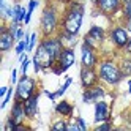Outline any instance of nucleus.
<instances>
[{"label":"nucleus","mask_w":131,"mask_h":131,"mask_svg":"<svg viewBox=\"0 0 131 131\" xmlns=\"http://www.w3.org/2000/svg\"><path fill=\"white\" fill-rule=\"evenodd\" d=\"M84 14H85V3L78 2V0H71L70 3L65 5L62 11L60 30L79 36L82 22H84Z\"/></svg>","instance_id":"obj_1"},{"label":"nucleus","mask_w":131,"mask_h":131,"mask_svg":"<svg viewBox=\"0 0 131 131\" xmlns=\"http://www.w3.org/2000/svg\"><path fill=\"white\" fill-rule=\"evenodd\" d=\"M96 70L100 74V81L109 89H115L125 81V76L120 70L118 60H115L114 57H101Z\"/></svg>","instance_id":"obj_2"},{"label":"nucleus","mask_w":131,"mask_h":131,"mask_svg":"<svg viewBox=\"0 0 131 131\" xmlns=\"http://www.w3.org/2000/svg\"><path fill=\"white\" fill-rule=\"evenodd\" d=\"M60 22H62V11L57 8V5L48 2L40 16V32L41 36H51V35H57L60 30Z\"/></svg>","instance_id":"obj_3"},{"label":"nucleus","mask_w":131,"mask_h":131,"mask_svg":"<svg viewBox=\"0 0 131 131\" xmlns=\"http://www.w3.org/2000/svg\"><path fill=\"white\" fill-rule=\"evenodd\" d=\"M38 90H40V87H38V82H36L35 78H30L29 74H21L19 81L16 84V89H14V100L25 101Z\"/></svg>","instance_id":"obj_4"},{"label":"nucleus","mask_w":131,"mask_h":131,"mask_svg":"<svg viewBox=\"0 0 131 131\" xmlns=\"http://www.w3.org/2000/svg\"><path fill=\"white\" fill-rule=\"evenodd\" d=\"M129 38H131V35L128 33L126 27L123 24H114L107 30V40H109V43L112 44V48L115 51L123 52V49L126 48Z\"/></svg>","instance_id":"obj_5"},{"label":"nucleus","mask_w":131,"mask_h":131,"mask_svg":"<svg viewBox=\"0 0 131 131\" xmlns=\"http://www.w3.org/2000/svg\"><path fill=\"white\" fill-rule=\"evenodd\" d=\"M106 40H107V30L104 29V27L96 25V24L90 25L89 32L82 36V43L92 46L93 49H96L100 52L103 51V46H104Z\"/></svg>","instance_id":"obj_6"},{"label":"nucleus","mask_w":131,"mask_h":131,"mask_svg":"<svg viewBox=\"0 0 131 131\" xmlns=\"http://www.w3.org/2000/svg\"><path fill=\"white\" fill-rule=\"evenodd\" d=\"M107 95H109V90L106 89V85L103 82H100L93 87L82 90V103H85V104H95L96 101L104 100Z\"/></svg>","instance_id":"obj_7"},{"label":"nucleus","mask_w":131,"mask_h":131,"mask_svg":"<svg viewBox=\"0 0 131 131\" xmlns=\"http://www.w3.org/2000/svg\"><path fill=\"white\" fill-rule=\"evenodd\" d=\"M100 60H101L100 51L93 49L92 46H89L85 43H81V67L96 68L98 63H100Z\"/></svg>","instance_id":"obj_8"},{"label":"nucleus","mask_w":131,"mask_h":131,"mask_svg":"<svg viewBox=\"0 0 131 131\" xmlns=\"http://www.w3.org/2000/svg\"><path fill=\"white\" fill-rule=\"evenodd\" d=\"M122 5H123V0H98L93 8H96L101 16L114 17L117 13H122Z\"/></svg>","instance_id":"obj_9"},{"label":"nucleus","mask_w":131,"mask_h":131,"mask_svg":"<svg viewBox=\"0 0 131 131\" xmlns=\"http://www.w3.org/2000/svg\"><path fill=\"white\" fill-rule=\"evenodd\" d=\"M93 109H95V114H93V123L98 125L101 122H106V120H112V104L104 100H100L93 104Z\"/></svg>","instance_id":"obj_10"},{"label":"nucleus","mask_w":131,"mask_h":131,"mask_svg":"<svg viewBox=\"0 0 131 131\" xmlns=\"http://www.w3.org/2000/svg\"><path fill=\"white\" fill-rule=\"evenodd\" d=\"M79 81H81V87L84 89H89L100 84V74L96 68H85V67H81L79 70Z\"/></svg>","instance_id":"obj_11"},{"label":"nucleus","mask_w":131,"mask_h":131,"mask_svg":"<svg viewBox=\"0 0 131 131\" xmlns=\"http://www.w3.org/2000/svg\"><path fill=\"white\" fill-rule=\"evenodd\" d=\"M40 43H43V46H44V48L49 51V54L52 55V59L57 62L59 55L62 54V51H63V48H65L63 43H62V40L59 38L57 35H51V36H41Z\"/></svg>","instance_id":"obj_12"},{"label":"nucleus","mask_w":131,"mask_h":131,"mask_svg":"<svg viewBox=\"0 0 131 131\" xmlns=\"http://www.w3.org/2000/svg\"><path fill=\"white\" fill-rule=\"evenodd\" d=\"M32 57L40 62V65L43 67V71H51L52 65L55 63V60L52 59V55L49 54V51L43 46V43H38V46H36V49L33 51Z\"/></svg>","instance_id":"obj_13"},{"label":"nucleus","mask_w":131,"mask_h":131,"mask_svg":"<svg viewBox=\"0 0 131 131\" xmlns=\"http://www.w3.org/2000/svg\"><path fill=\"white\" fill-rule=\"evenodd\" d=\"M16 36L11 33V30L8 29L6 25V21H3L2 24V30H0V52L2 54H6L10 52L14 46H16Z\"/></svg>","instance_id":"obj_14"},{"label":"nucleus","mask_w":131,"mask_h":131,"mask_svg":"<svg viewBox=\"0 0 131 131\" xmlns=\"http://www.w3.org/2000/svg\"><path fill=\"white\" fill-rule=\"evenodd\" d=\"M43 90L40 89L38 92H35L32 96H29L24 101V109H25V115L27 120H35V117L40 112V96H41Z\"/></svg>","instance_id":"obj_15"},{"label":"nucleus","mask_w":131,"mask_h":131,"mask_svg":"<svg viewBox=\"0 0 131 131\" xmlns=\"http://www.w3.org/2000/svg\"><path fill=\"white\" fill-rule=\"evenodd\" d=\"M57 63L62 67V70L67 73L74 63H76V52H74V48H68V46H65L62 54L59 55L57 59Z\"/></svg>","instance_id":"obj_16"},{"label":"nucleus","mask_w":131,"mask_h":131,"mask_svg":"<svg viewBox=\"0 0 131 131\" xmlns=\"http://www.w3.org/2000/svg\"><path fill=\"white\" fill-rule=\"evenodd\" d=\"M8 117H10L13 122H16L17 126L25 123L27 115H25V109H24V101L13 100V106H11V111H10V115Z\"/></svg>","instance_id":"obj_17"},{"label":"nucleus","mask_w":131,"mask_h":131,"mask_svg":"<svg viewBox=\"0 0 131 131\" xmlns=\"http://www.w3.org/2000/svg\"><path fill=\"white\" fill-rule=\"evenodd\" d=\"M54 112L60 117H65V118H73V114H74V104L70 103L68 100H60L59 103L54 104Z\"/></svg>","instance_id":"obj_18"},{"label":"nucleus","mask_w":131,"mask_h":131,"mask_svg":"<svg viewBox=\"0 0 131 131\" xmlns=\"http://www.w3.org/2000/svg\"><path fill=\"white\" fill-rule=\"evenodd\" d=\"M57 36L62 40L63 46H68V48H76V44L79 43V36L78 35H71V33H67L63 30H59Z\"/></svg>","instance_id":"obj_19"},{"label":"nucleus","mask_w":131,"mask_h":131,"mask_svg":"<svg viewBox=\"0 0 131 131\" xmlns=\"http://www.w3.org/2000/svg\"><path fill=\"white\" fill-rule=\"evenodd\" d=\"M14 14V3H8L6 0L0 2V16L2 21H11Z\"/></svg>","instance_id":"obj_20"},{"label":"nucleus","mask_w":131,"mask_h":131,"mask_svg":"<svg viewBox=\"0 0 131 131\" xmlns=\"http://www.w3.org/2000/svg\"><path fill=\"white\" fill-rule=\"evenodd\" d=\"M25 14H27V8H25V6H22L21 3H14V14H13L11 22H16V24L24 25Z\"/></svg>","instance_id":"obj_21"},{"label":"nucleus","mask_w":131,"mask_h":131,"mask_svg":"<svg viewBox=\"0 0 131 131\" xmlns=\"http://www.w3.org/2000/svg\"><path fill=\"white\" fill-rule=\"evenodd\" d=\"M118 65H120V70H122V73H123L125 79L131 78V55H128V54L122 55V57L118 59Z\"/></svg>","instance_id":"obj_22"},{"label":"nucleus","mask_w":131,"mask_h":131,"mask_svg":"<svg viewBox=\"0 0 131 131\" xmlns=\"http://www.w3.org/2000/svg\"><path fill=\"white\" fill-rule=\"evenodd\" d=\"M71 84H73V78H71V76H67V78H65V82L62 84L57 90H55V93H57V98H62L65 93H67V90L71 87Z\"/></svg>","instance_id":"obj_23"},{"label":"nucleus","mask_w":131,"mask_h":131,"mask_svg":"<svg viewBox=\"0 0 131 131\" xmlns=\"http://www.w3.org/2000/svg\"><path fill=\"white\" fill-rule=\"evenodd\" d=\"M67 128H68V118H65V117L55 120L54 123L51 125L52 131H67Z\"/></svg>","instance_id":"obj_24"},{"label":"nucleus","mask_w":131,"mask_h":131,"mask_svg":"<svg viewBox=\"0 0 131 131\" xmlns=\"http://www.w3.org/2000/svg\"><path fill=\"white\" fill-rule=\"evenodd\" d=\"M14 85H10L8 87V92H6V95L3 96V101H2V104H0V109H5L6 107V104L11 101V98L14 96V89H13Z\"/></svg>","instance_id":"obj_25"},{"label":"nucleus","mask_w":131,"mask_h":131,"mask_svg":"<svg viewBox=\"0 0 131 131\" xmlns=\"http://www.w3.org/2000/svg\"><path fill=\"white\" fill-rule=\"evenodd\" d=\"M114 128V125H112V120H106V122H101V123L95 125L93 126V129L95 131H109Z\"/></svg>","instance_id":"obj_26"},{"label":"nucleus","mask_w":131,"mask_h":131,"mask_svg":"<svg viewBox=\"0 0 131 131\" xmlns=\"http://www.w3.org/2000/svg\"><path fill=\"white\" fill-rule=\"evenodd\" d=\"M38 33H36V32H32V36H30V43H29V51H27V52H33L35 49H36V46H38Z\"/></svg>","instance_id":"obj_27"},{"label":"nucleus","mask_w":131,"mask_h":131,"mask_svg":"<svg viewBox=\"0 0 131 131\" xmlns=\"http://www.w3.org/2000/svg\"><path fill=\"white\" fill-rule=\"evenodd\" d=\"M3 131H17V123L13 122L10 117H6L5 123H3Z\"/></svg>","instance_id":"obj_28"},{"label":"nucleus","mask_w":131,"mask_h":131,"mask_svg":"<svg viewBox=\"0 0 131 131\" xmlns=\"http://www.w3.org/2000/svg\"><path fill=\"white\" fill-rule=\"evenodd\" d=\"M30 65H32V59H30V57H27L25 60H22V62H21V67H19V73H21V74H27Z\"/></svg>","instance_id":"obj_29"},{"label":"nucleus","mask_w":131,"mask_h":131,"mask_svg":"<svg viewBox=\"0 0 131 131\" xmlns=\"http://www.w3.org/2000/svg\"><path fill=\"white\" fill-rule=\"evenodd\" d=\"M74 120H76L78 122V125H79V128H81V131H87V123H85V120H84L82 118V115H76V117H74Z\"/></svg>","instance_id":"obj_30"},{"label":"nucleus","mask_w":131,"mask_h":131,"mask_svg":"<svg viewBox=\"0 0 131 131\" xmlns=\"http://www.w3.org/2000/svg\"><path fill=\"white\" fill-rule=\"evenodd\" d=\"M17 71L16 68H13L11 70V76H10V85H14L16 87V84H17V81H19V78H17Z\"/></svg>","instance_id":"obj_31"},{"label":"nucleus","mask_w":131,"mask_h":131,"mask_svg":"<svg viewBox=\"0 0 131 131\" xmlns=\"http://www.w3.org/2000/svg\"><path fill=\"white\" fill-rule=\"evenodd\" d=\"M38 6H40V0H30L29 5H27V10H29V13L33 14V11H35Z\"/></svg>","instance_id":"obj_32"},{"label":"nucleus","mask_w":131,"mask_h":131,"mask_svg":"<svg viewBox=\"0 0 131 131\" xmlns=\"http://www.w3.org/2000/svg\"><path fill=\"white\" fill-rule=\"evenodd\" d=\"M51 73H54L55 76H62V74H63L65 71L62 70V67H60V65H59L57 62H55V63L52 65V68H51Z\"/></svg>","instance_id":"obj_33"},{"label":"nucleus","mask_w":131,"mask_h":131,"mask_svg":"<svg viewBox=\"0 0 131 131\" xmlns=\"http://www.w3.org/2000/svg\"><path fill=\"white\" fill-rule=\"evenodd\" d=\"M25 32H27V30H24V27L21 25V27H19V29H17V32H16V35H14V36H16V41H19V40H22V38H24V36H25Z\"/></svg>","instance_id":"obj_34"},{"label":"nucleus","mask_w":131,"mask_h":131,"mask_svg":"<svg viewBox=\"0 0 131 131\" xmlns=\"http://www.w3.org/2000/svg\"><path fill=\"white\" fill-rule=\"evenodd\" d=\"M43 93H44V95L46 96H48L51 101H55V100H57V93H55V92H49V90H43Z\"/></svg>","instance_id":"obj_35"},{"label":"nucleus","mask_w":131,"mask_h":131,"mask_svg":"<svg viewBox=\"0 0 131 131\" xmlns=\"http://www.w3.org/2000/svg\"><path fill=\"white\" fill-rule=\"evenodd\" d=\"M123 52L128 54V55H131V38H129V41H128V44H126V48L123 49Z\"/></svg>","instance_id":"obj_36"},{"label":"nucleus","mask_w":131,"mask_h":131,"mask_svg":"<svg viewBox=\"0 0 131 131\" xmlns=\"http://www.w3.org/2000/svg\"><path fill=\"white\" fill-rule=\"evenodd\" d=\"M125 27H126V30H128V33L131 35V21H125V22H122Z\"/></svg>","instance_id":"obj_37"},{"label":"nucleus","mask_w":131,"mask_h":131,"mask_svg":"<svg viewBox=\"0 0 131 131\" xmlns=\"http://www.w3.org/2000/svg\"><path fill=\"white\" fill-rule=\"evenodd\" d=\"M126 87H128V93L131 95V78H126Z\"/></svg>","instance_id":"obj_38"},{"label":"nucleus","mask_w":131,"mask_h":131,"mask_svg":"<svg viewBox=\"0 0 131 131\" xmlns=\"http://www.w3.org/2000/svg\"><path fill=\"white\" fill-rule=\"evenodd\" d=\"M89 2H90V3H92V5H95V3H96V2H98V0H89Z\"/></svg>","instance_id":"obj_39"},{"label":"nucleus","mask_w":131,"mask_h":131,"mask_svg":"<svg viewBox=\"0 0 131 131\" xmlns=\"http://www.w3.org/2000/svg\"><path fill=\"white\" fill-rule=\"evenodd\" d=\"M78 2H84V3H85V2H87V0H78Z\"/></svg>","instance_id":"obj_40"},{"label":"nucleus","mask_w":131,"mask_h":131,"mask_svg":"<svg viewBox=\"0 0 131 131\" xmlns=\"http://www.w3.org/2000/svg\"><path fill=\"white\" fill-rule=\"evenodd\" d=\"M129 109H131V103H129Z\"/></svg>","instance_id":"obj_41"},{"label":"nucleus","mask_w":131,"mask_h":131,"mask_svg":"<svg viewBox=\"0 0 131 131\" xmlns=\"http://www.w3.org/2000/svg\"><path fill=\"white\" fill-rule=\"evenodd\" d=\"M0 2H3V0H0Z\"/></svg>","instance_id":"obj_42"}]
</instances>
